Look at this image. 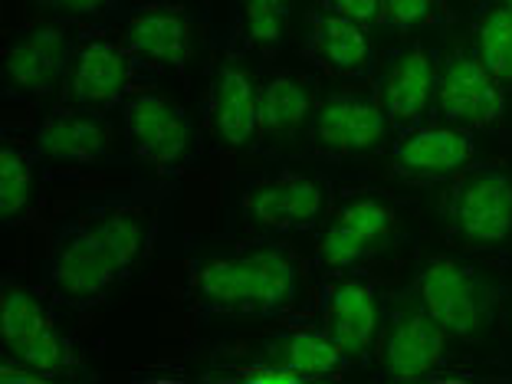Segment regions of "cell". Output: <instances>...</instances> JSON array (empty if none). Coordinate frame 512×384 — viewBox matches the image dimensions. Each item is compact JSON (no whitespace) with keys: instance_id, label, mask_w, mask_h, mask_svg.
Wrapping results in <instances>:
<instances>
[{"instance_id":"obj_1","label":"cell","mask_w":512,"mask_h":384,"mask_svg":"<svg viewBox=\"0 0 512 384\" xmlns=\"http://www.w3.org/2000/svg\"><path fill=\"white\" fill-rule=\"evenodd\" d=\"M155 230L158 207L151 201L96 207L53 237L43 263V289L63 306H96L115 283H122L145 260Z\"/></svg>"},{"instance_id":"obj_2","label":"cell","mask_w":512,"mask_h":384,"mask_svg":"<svg viewBox=\"0 0 512 384\" xmlns=\"http://www.w3.org/2000/svg\"><path fill=\"white\" fill-rule=\"evenodd\" d=\"M306 273L299 256L276 240L217 250L188 276V299L207 316L279 319L302 299Z\"/></svg>"},{"instance_id":"obj_3","label":"cell","mask_w":512,"mask_h":384,"mask_svg":"<svg viewBox=\"0 0 512 384\" xmlns=\"http://www.w3.org/2000/svg\"><path fill=\"white\" fill-rule=\"evenodd\" d=\"M398 230V204L375 188L348 191L332 204L329 220L319 230L316 266L322 273H355L375 260Z\"/></svg>"},{"instance_id":"obj_4","label":"cell","mask_w":512,"mask_h":384,"mask_svg":"<svg viewBox=\"0 0 512 384\" xmlns=\"http://www.w3.org/2000/svg\"><path fill=\"white\" fill-rule=\"evenodd\" d=\"M86 37V23L69 20H50L23 30L0 53L4 96H14L17 102H33L63 92L69 69H73V60Z\"/></svg>"},{"instance_id":"obj_5","label":"cell","mask_w":512,"mask_h":384,"mask_svg":"<svg viewBox=\"0 0 512 384\" xmlns=\"http://www.w3.org/2000/svg\"><path fill=\"white\" fill-rule=\"evenodd\" d=\"M417 302L453 339H480L496 312V286L457 256H437L417 273Z\"/></svg>"},{"instance_id":"obj_6","label":"cell","mask_w":512,"mask_h":384,"mask_svg":"<svg viewBox=\"0 0 512 384\" xmlns=\"http://www.w3.org/2000/svg\"><path fill=\"white\" fill-rule=\"evenodd\" d=\"M128 158L158 174H181L197 158V132L178 102L158 92H135L122 102Z\"/></svg>"},{"instance_id":"obj_7","label":"cell","mask_w":512,"mask_h":384,"mask_svg":"<svg viewBox=\"0 0 512 384\" xmlns=\"http://www.w3.org/2000/svg\"><path fill=\"white\" fill-rule=\"evenodd\" d=\"M450 230L473 250H496L512 240V174L499 165H470L450 194Z\"/></svg>"},{"instance_id":"obj_8","label":"cell","mask_w":512,"mask_h":384,"mask_svg":"<svg viewBox=\"0 0 512 384\" xmlns=\"http://www.w3.org/2000/svg\"><path fill=\"white\" fill-rule=\"evenodd\" d=\"M332 188L322 174L279 171L253 181L243 197V207L260 227L273 234H312L332 214Z\"/></svg>"},{"instance_id":"obj_9","label":"cell","mask_w":512,"mask_h":384,"mask_svg":"<svg viewBox=\"0 0 512 384\" xmlns=\"http://www.w3.org/2000/svg\"><path fill=\"white\" fill-rule=\"evenodd\" d=\"M145 60L128 50L125 43L106 37H86L79 46L73 69H69L63 96L76 106L109 112L122 106L128 96L138 92V73H145Z\"/></svg>"},{"instance_id":"obj_10","label":"cell","mask_w":512,"mask_h":384,"mask_svg":"<svg viewBox=\"0 0 512 384\" xmlns=\"http://www.w3.org/2000/svg\"><path fill=\"white\" fill-rule=\"evenodd\" d=\"M434 119L453 128H486L503 115V83L483 66L480 56L457 53L437 69Z\"/></svg>"},{"instance_id":"obj_11","label":"cell","mask_w":512,"mask_h":384,"mask_svg":"<svg viewBox=\"0 0 512 384\" xmlns=\"http://www.w3.org/2000/svg\"><path fill=\"white\" fill-rule=\"evenodd\" d=\"M319 329L352 362H368L371 352L378 348V335H381L375 286L365 276L332 273L319 299Z\"/></svg>"},{"instance_id":"obj_12","label":"cell","mask_w":512,"mask_h":384,"mask_svg":"<svg viewBox=\"0 0 512 384\" xmlns=\"http://www.w3.org/2000/svg\"><path fill=\"white\" fill-rule=\"evenodd\" d=\"M391 122L378 96L368 92H335L312 115V148L329 158L365 155L388 142Z\"/></svg>"},{"instance_id":"obj_13","label":"cell","mask_w":512,"mask_h":384,"mask_svg":"<svg viewBox=\"0 0 512 384\" xmlns=\"http://www.w3.org/2000/svg\"><path fill=\"white\" fill-rule=\"evenodd\" d=\"M450 335L417 302L388 312L378 335V365L388 381H421L434 375Z\"/></svg>"},{"instance_id":"obj_14","label":"cell","mask_w":512,"mask_h":384,"mask_svg":"<svg viewBox=\"0 0 512 384\" xmlns=\"http://www.w3.org/2000/svg\"><path fill=\"white\" fill-rule=\"evenodd\" d=\"M476 142L473 132L453 125H414L398 132L391 145V165L411 181H437L457 178L463 168L473 165Z\"/></svg>"},{"instance_id":"obj_15","label":"cell","mask_w":512,"mask_h":384,"mask_svg":"<svg viewBox=\"0 0 512 384\" xmlns=\"http://www.w3.org/2000/svg\"><path fill=\"white\" fill-rule=\"evenodd\" d=\"M33 151L53 165L86 168L96 165L112 151V135L106 125V112L63 102L56 106L33 132Z\"/></svg>"},{"instance_id":"obj_16","label":"cell","mask_w":512,"mask_h":384,"mask_svg":"<svg viewBox=\"0 0 512 384\" xmlns=\"http://www.w3.org/2000/svg\"><path fill=\"white\" fill-rule=\"evenodd\" d=\"M207 125L230 151H247L260 142V86L240 63H224L214 73Z\"/></svg>"},{"instance_id":"obj_17","label":"cell","mask_w":512,"mask_h":384,"mask_svg":"<svg viewBox=\"0 0 512 384\" xmlns=\"http://www.w3.org/2000/svg\"><path fill=\"white\" fill-rule=\"evenodd\" d=\"M434 86H437V66L430 53L421 46H411L384 73L381 83V109L388 115L394 132H407L414 125H424L427 112L434 109Z\"/></svg>"},{"instance_id":"obj_18","label":"cell","mask_w":512,"mask_h":384,"mask_svg":"<svg viewBox=\"0 0 512 384\" xmlns=\"http://www.w3.org/2000/svg\"><path fill=\"white\" fill-rule=\"evenodd\" d=\"M122 43L148 66L184 73L191 56V23L174 7H145L125 20Z\"/></svg>"},{"instance_id":"obj_19","label":"cell","mask_w":512,"mask_h":384,"mask_svg":"<svg viewBox=\"0 0 512 384\" xmlns=\"http://www.w3.org/2000/svg\"><path fill=\"white\" fill-rule=\"evenodd\" d=\"M309 53L325 73L339 79H365L375 69V50H371L365 23L342 14H322L312 20Z\"/></svg>"},{"instance_id":"obj_20","label":"cell","mask_w":512,"mask_h":384,"mask_svg":"<svg viewBox=\"0 0 512 384\" xmlns=\"http://www.w3.org/2000/svg\"><path fill=\"white\" fill-rule=\"evenodd\" d=\"M53 296L46 289L7 286L0 296V352L4 358L17 355L23 345H30L53 322Z\"/></svg>"},{"instance_id":"obj_21","label":"cell","mask_w":512,"mask_h":384,"mask_svg":"<svg viewBox=\"0 0 512 384\" xmlns=\"http://www.w3.org/2000/svg\"><path fill=\"white\" fill-rule=\"evenodd\" d=\"M312 115V99L293 76L276 73L260 86V138L263 142H286Z\"/></svg>"},{"instance_id":"obj_22","label":"cell","mask_w":512,"mask_h":384,"mask_svg":"<svg viewBox=\"0 0 512 384\" xmlns=\"http://www.w3.org/2000/svg\"><path fill=\"white\" fill-rule=\"evenodd\" d=\"M273 365L293 371L299 381L345 375L352 358L335 345L322 329H296L279 339V358Z\"/></svg>"},{"instance_id":"obj_23","label":"cell","mask_w":512,"mask_h":384,"mask_svg":"<svg viewBox=\"0 0 512 384\" xmlns=\"http://www.w3.org/2000/svg\"><path fill=\"white\" fill-rule=\"evenodd\" d=\"M37 151L4 145L0 148V224L14 227L37 207Z\"/></svg>"},{"instance_id":"obj_24","label":"cell","mask_w":512,"mask_h":384,"mask_svg":"<svg viewBox=\"0 0 512 384\" xmlns=\"http://www.w3.org/2000/svg\"><path fill=\"white\" fill-rule=\"evenodd\" d=\"M476 56L503 86H512V10L499 4L486 10L476 27Z\"/></svg>"},{"instance_id":"obj_25","label":"cell","mask_w":512,"mask_h":384,"mask_svg":"<svg viewBox=\"0 0 512 384\" xmlns=\"http://www.w3.org/2000/svg\"><path fill=\"white\" fill-rule=\"evenodd\" d=\"M237 17L247 43L273 50L286 33L289 0H237Z\"/></svg>"},{"instance_id":"obj_26","label":"cell","mask_w":512,"mask_h":384,"mask_svg":"<svg viewBox=\"0 0 512 384\" xmlns=\"http://www.w3.org/2000/svg\"><path fill=\"white\" fill-rule=\"evenodd\" d=\"M46 17L69 20V23H92L115 14L119 0H33Z\"/></svg>"},{"instance_id":"obj_27","label":"cell","mask_w":512,"mask_h":384,"mask_svg":"<svg viewBox=\"0 0 512 384\" xmlns=\"http://www.w3.org/2000/svg\"><path fill=\"white\" fill-rule=\"evenodd\" d=\"M434 10V0H378V20L394 30H411Z\"/></svg>"},{"instance_id":"obj_28","label":"cell","mask_w":512,"mask_h":384,"mask_svg":"<svg viewBox=\"0 0 512 384\" xmlns=\"http://www.w3.org/2000/svg\"><path fill=\"white\" fill-rule=\"evenodd\" d=\"M329 14H342L348 20L371 23L378 20V0H322Z\"/></svg>"},{"instance_id":"obj_29","label":"cell","mask_w":512,"mask_h":384,"mask_svg":"<svg viewBox=\"0 0 512 384\" xmlns=\"http://www.w3.org/2000/svg\"><path fill=\"white\" fill-rule=\"evenodd\" d=\"M503 4H506V7H509V10H512V0H503Z\"/></svg>"}]
</instances>
